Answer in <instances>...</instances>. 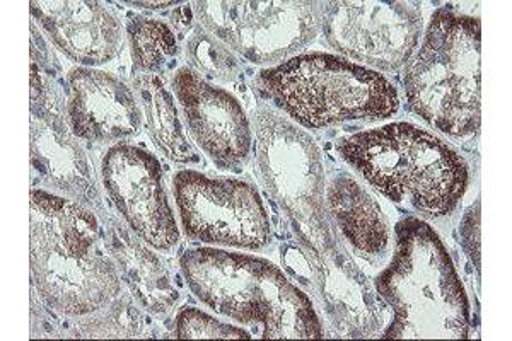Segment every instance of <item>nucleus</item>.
<instances>
[{
  "label": "nucleus",
  "mask_w": 512,
  "mask_h": 341,
  "mask_svg": "<svg viewBox=\"0 0 512 341\" xmlns=\"http://www.w3.org/2000/svg\"><path fill=\"white\" fill-rule=\"evenodd\" d=\"M106 248L135 301L152 314H166L180 301L168 266L127 226L108 217Z\"/></svg>",
  "instance_id": "nucleus-16"
},
{
  "label": "nucleus",
  "mask_w": 512,
  "mask_h": 341,
  "mask_svg": "<svg viewBox=\"0 0 512 341\" xmlns=\"http://www.w3.org/2000/svg\"><path fill=\"white\" fill-rule=\"evenodd\" d=\"M183 50L188 67L202 77L219 82H234L243 76V65L236 53L231 52L216 36L210 35L202 24L193 26Z\"/></svg>",
  "instance_id": "nucleus-20"
},
{
  "label": "nucleus",
  "mask_w": 512,
  "mask_h": 341,
  "mask_svg": "<svg viewBox=\"0 0 512 341\" xmlns=\"http://www.w3.org/2000/svg\"><path fill=\"white\" fill-rule=\"evenodd\" d=\"M482 23L437 9L424 40L403 69L412 113L453 139L477 135L482 123Z\"/></svg>",
  "instance_id": "nucleus-5"
},
{
  "label": "nucleus",
  "mask_w": 512,
  "mask_h": 341,
  "mask_svg": "<svg viewBox=\"0 0 512 341\" xmlns=\"http://www.w3.org/2000/svg\"><path fill=\"white\" fill-rule=\"evenodd\" d=\"M337 152L379 195L410 205L422 219L453 214L470 185V168L460 152L414 123L352 133L338 140Z\"/></svg>",
  "instance_id": "nucleus-3"
},
{
  "label": "nucleus",
  "mask_w": 512,
  "mask_h": 341,
  "mask_svg": "<svg viewBox=\"0 0 512 341\" xmlns=\"http://www.w3.org/2000/svg\"><path fill=\"white\" fill-rule=\"evenodd\" d=\"M130 7H140V9H149V11H159L166 7L180 6V2H125Z\"/></svg>",
  "instance_id": "nucleus-23"
},
{
  "label": "nucleus",
  "mask_w": 512,
  "mask_h": 341,
  "mask_svg": "<svg viewBox=\"0 0 512 341\" xmlns=\"http://www.w3.org/2000/svg\"><path fill=\"white\" fill-rule=\"evenodd\" d=\"M31 164L64 197L106 217L98 178L84 147L65 118V105L52 79L31 57Z\"/></svg>",
  "instance_id": "nucleus-10"
},
{
  "label": "nucleus",
  "mask_w": 512,
  "mask_h": 341,
  "mask_svg": "<svg viewBox=\"0 0 512 341\" xmlns=\"http://www.w3.org/2000/svg\"><path fill=\"white\" fill-rule=\"evenodd\" d=\"M127 40L135 74L163 76L180 55V43L169 24L147 16H130Z\"/></svg>",
  "instance_id": "nucleus-18"
},
{
  "label": "nucleus",
  "mask_w": 512,
  "mask_h": 341,
  "mask_svg": "<svg viewBox=\"0 0 512 341\" xmlns=\"http://www.w3.org/2000/svg\"><path fill=\"white\" fill-rule=\"evenodd\" d=\"M420 2H326L321 31L342 57L373 70H400L419 48Z\"/></svg>",
  "instance_id": "nucleus-9"
},
{
  "label": "nucleus",
  "mask_w": 512,
  "mask_h": 341,
  "mask_svg": "<svg viewBox=\"0 0 512 341\" xmlns=\"http://www.w3.org/2000/svg\"><path fill=\"white\" fill-rule=\"evenodd\" d=\"M101 183L128 229L147 246L171 251L180 227L169 203L163 164L139 145H111L101 159Z\"/></svg>",
  "instance_id": "nucleus-11"
},
{
  "label": "nucleus",
  "mask_w": 512,
  "mask_h": 341,
  "mask_svg": "<svg viewBox=\"0 0 512 341\" xmlns=\"http://www.w3.org/2000/svg\"><path fill=\"white\" fill-rule=\"evenodd\" d=\"M176 207L188 239L224 248H267L272 224L255 186L245 180L181 169L173 178Z\"/></svg>",
  "instance_id": "nucleus-8"
},
{
  "label": "nucleus",
  "mask_w": 512,
  "mask_h": 341,
  "mask_svg": "<svg viewBox=\"0 0 512 341\" xmlns=\"http://www.w3.org/2000/svg\"><path fill=\"white\" fill-rule=\"evenodd\" d=\"M255 87L275 110L308 130L379 122L400 110V94L388 77L332 53H297L263 69Z\"/></svg>",
  "instance_id": "nucleus-6"
},
{
  "label": "nucleus",
  "mask_w": 512,
  "mask_h": 341,
  "mask_svg": "<svg viewBox=\"0 0 512 341\" xmlns=\"http://www.w3.org/2000/svg\"><path fill=\"white\" fill-rule=\"evenodd\" d=\"M132 87L144 111L147 132L161 154L178 164H198L200 154L188 140L185 123L181 122L180 108L175 94L159 76L135 74Z\"/></svg>",
  "instance_id": "nucleus-17"
},
{
  "label": "nucleus",
  "mask_w": 512,
  "mask_h": 341,
  "mask_svg": "<svg viewBox=\"0 0 512 341\" xmlns=\"http://www.w3.org/2000/svg\"><path fill=\"white\" fill-rule=\"evenodd\" d=\"M31 16L65 57L84 67L111 62L122 52L123 28L103 2H31Z\"/></svg>",
  "instance_id": "nucleus-14"
},
{
  "label": "nucleus",
  "mask_w": 512,
  "mask_h": 341,
  "mask_svg": "<svg viewBox=\"0 0 512 341\" xmlns=\"http://www.w3.org/2000/svg\"><path fill=\"white\" fill-rule=\"evenodd\" d=\"M65 118L77 139L93 144H120L139 135L144 125V111L134 87L96 67L70 70Z\"/></svg>",
  "instance_id": "nucleus-13"
},
{
  "label": "nucleus",
  "mask_w": 512,
  "mask_h": 341,
  "mask_svg": "<svg viewBox=\"0 0 512 341\" xmlns=\"http://www.w3.org/2000/svg\"><path fill=\"white\" fill-rule=\"evenodd\" d=\"M176 338L180 340H234L251 338L250 331L238 328L234 324L224 323L202 309L193 306L181 307L176 314Z\"/></svg>",
  "instance_id": "nucleus-21"
},
{
  "label": "nucleus",
  "mask_w": 512,
  "mask_h": 341,
  "mask_svg": "<svg viewBox=\"0 0 512 341\" xmlns=\"http://www.w3.org/2000/svg\"><path fill=\"white\" fill-rule=\"evenodd\" d=\"M461 246L480 272V200L473 203L463 215L460 227Z\"/></svg>",
  "instance_id": "nucleus-22"
},
{
  "label": "nucleus",
  "mask_w": 512,
  "mask_h": 341,
  "mask_svg": "<svg viewBox=\"0 0 512 341\" xmlns=\"http://www.w3.org/2000/svg\"><path fill=\"white\" fill-rule=\"evenodd\" d=\"M74 319V335L79 338H140L146 333V316L134 295L125 292L98 311Z\"/></svg>",
  "instance_id": "nucleus-19"
},
{
  "label": "nucleus",
  "mask_w": 512,
  "mask_h": 341,
  "mask_svg": "<svg viewBox=\"0 0 512 341\" xmlns=\"http://www.w3.org/2000/svg\"><path fill=\"white\" fill-rule=\"evenodd\" d=\"M390 265L374 289L390 309L386 340H461L470 336V301L434 227L407 217L395 229Z\"/></svg>",
  "instance_id": "nucleus-4"
},
{
  "label": "nucleus",
  "mask_w": 512,
  "mask_h": 341,
  "mask_svg": "<svg viewBox=\"0 0 512 341\" xmlns=\"http://www.w3.org/2000/svg\"><path fill=\"white\" fill-rule=\"evenodd\" d=\"M198 24L250 64L286 62L321 31L326 2H193Z\"/></svg>",
  "instance_id": "nucleus-7"
},
{
  "label": "nucleus",
  "mask_w": 512,
  "mask_h": 341,
  "mask_svg": "<svg viewBox=\"0 0 512 341\" xmlns=\"http://www.w3.org/2000/svg\"><path fill=\"white\" fill-rule=\"evenodd\" d=\"M31 278L55 313L81 318L122 294V277L88 205L47 190L30 195Z\"/></svg>",
  "instance_id": "nucleus-1"
},
{
  "label": "nucleus",
  "mask_w": 512,
  "mask_h": 341,
  "mask_svg": "<svg viewBox=\"0 0 512 341\" xmlns=\"http://www.w3.org/2000/svg\"><path fill=\"white\" fill-rule=\"evenodd\" d=\"M183 123L195 144L221 168H238L250 159L253 128L233 94L212 84L190 67L171 79Z\"/></svg>",
  "instance_id": "nucleus-12"
},
{
  "label": "nucleus",
  "mask_w": 512,
  "mask_h": 341,
  "mask_svg": "<svg viewBox=\"0 0 512 341\" xmlns=\"http://www.w3.org/2000/svg\"><path fill=\"white\" fill-rule=\"evenodd\" d=\"M181 273L198 301L265 340L325 336L315 302L279 266L226 249L195 248L180 258Z\"/></svg>",
  "instance_id": "nucleus-2"
},
{
  "label": "nucleus",
  "mask_w": 512,
  "mask_h": 341,
  "mask_svg": "<svg viewBox=\"0 0 512 341\" xmlns=\"http://www.w3.org/2000/svg\"><path fill=\"white\" fill-rule=\"evenodd\" d=\"M325 202L338 236L364 260L383 258L391 246V229L381 203L349 173H335L326 183Z\"/></svg>",
  "instance_id": "nucleus-15"
}]
</instances>
